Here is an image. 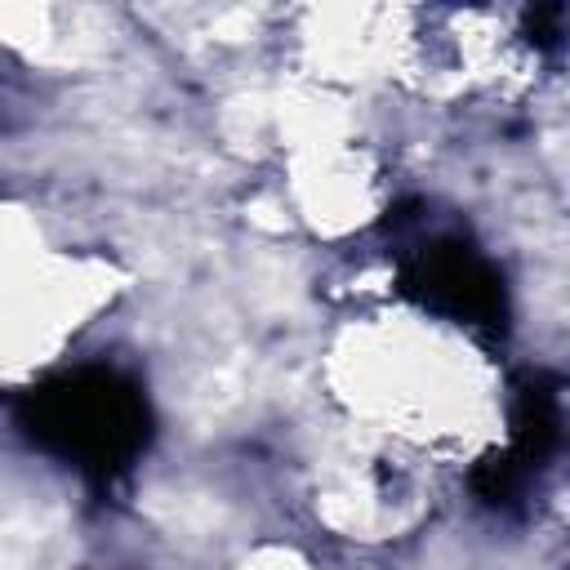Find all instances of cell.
Masks as SVG:
<instances>
[{
    "label": "cell",
    "instance_id": "6da1fadb",
    "mask_svg": "<svg viewBox=\"0 0 570 570\" xmlns=\"http://www.w3.org/2000/svg\"><path fill=\"white\" fill-rule=\"evenodd\" d=\"M347 428L401 454L463 450L494 423V370L441 316H365L334 347Z\"/></svg>",
    "mask_w": 570,
    "mask_h": 570
},
{
    "label": "cell",
    "instance_id": "7a4b0ae2",
    "mask_svg": "<svg viewBox=\"0 0 570 570\" xmlns=\"http://www.w3.org/2000/svg\"><path fill=\"white\" fill-rule=\"evenodd\" d=\"M281 570H298V566H281Z\"/></svg>",
    "mask_w": 570,
    "mask_h": 570
}]
</instances>
